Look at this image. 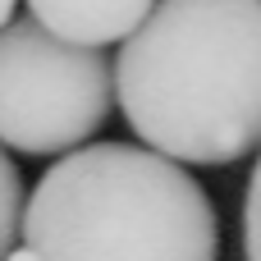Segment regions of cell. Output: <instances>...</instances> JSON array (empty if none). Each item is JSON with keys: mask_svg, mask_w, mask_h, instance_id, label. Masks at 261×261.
Returning a JSON list of instances; mask_svg holds the SVG:
<instances>
[{"mask_svg": "<svg viewBox=\"0 0 261 261\" xmlns=\"http://www.w3.org/2000/svg\"><path fill=\"white\" fill-rule=\"evenodd\" d=\"M110 73L128 128L174 165L261 147V0H156Z\"/></svg>", "mask_w": 261, "mask_h": 261, "instance_id": "6da1fadb", "label": "cell"}, {"mask_svg": "<svg viewBox=\"0 0 261 261\" xmlns=\"http://www.w3.org/2000/svg\"><path fill=\"white\" fill-rule=\"evenodd\" d=\"M23 248L37 261H220L206 188L174 161L87 142L60 156L23 202Z\"/></svg>", "mask_w": 261, "mask_h": 261, "instance_id": "7a4b0ae2", "label": "cell"}, {"mask_svg": "<svg viewBox=\"0 0 261 261\" xmlns=\"http://www.w3.org/2000/svg\"><path fill=\"white\" fill-rule=\"evenodd\" d=\"M115 73L101 50L69 46L14 18L0 28V147L18 156H69L106 124Z\"/></svg>", "mask_w": 261, "mask_h": 261, "instance_id": "3957f363", "label": "cell"}, {"mask_svg": "<svg viewBox=\"0 0 261 261\" xmlns=\"http://www.w3.org/2000/svg\"><path fill=\"white\" fill-rule=\"evenodd\" d=\"M151 5L156 0H28L37 28H46L50 37L69 46H87V50L124 41L151 14Z\"/></svg>", "mask_w": 261, "mask_h": 261, "instance_id": "277c9868", "label": "cell"}, {"mask_svg": "<svg viewBox=\"0 0 261 261\" xmlns=\"http://www.w3.org/2000/svg\"><path fill=\"white\" fill-rule=\"evenodd\" d=\"M18 229H23V179L9 151L0 147V261L18 248Z\"/></svg>", "mask_w": 261, "mask_h": 261, "instance_id": "5b68a950", "label": "cell"}, {"mask_svg": "<svg viewBox=\"0 0 261 261\" xmlns=\"http://www.w3.org/2000/svg\"><path fill=\"white\" fill-rule=\"evenodd\" d=\"M243 261H261V156L243 197Z\"/></svg>", "mask_w": 261, "mask_h": 261, "instance_id": "8992f818", "label": "cell"}, {"mask_svg": "<svg viewBox=\"0 0 261 261\" xmlns=\"http://www.w3.org/2000/svg\"><path fill=\"white\" fill-rule=\"evenodd\" d=\"M18 18V0H0V28H9Z\"/></svg>", "mask_w": 261, "mask_h": 261, "instance_id": "52a82bcc", "label": "cell"}, {"mask_svg": "<svg viewBox=\"0 0 261 261\" xmlns=\"http://www.w3.org/2000/svg\"><path fill=\"white\" fill-rule=\"evenodd\" d=\"M5 261H37V257H32V252H28L23 243H18V248H14V252H9V257H5Z\"/></svg>", "mask_w": 261, "mask_h": 261, "instance_id": "ba28073f", "label": "cell"}]
</instances>
